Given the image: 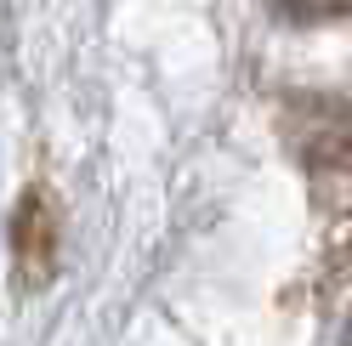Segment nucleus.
Masks as SVG:
<instances>
[{
  "label": "nucleus",
  "instance_id": "obj_1",
  "mask_svg": "<svg viewBox=\"0 0 352 346\" xmlns=\"http://www.w3.org/2000/svg\"><path fill=\"white\" fill-rule=\"evenodd\" d=\"M12 250L29 284H46L57 267V205L46 199V187H29L23 205L12 216Z\"/></svg>",
  "mask_w": 352,
  "mask_h": 346
}]
</instances>
